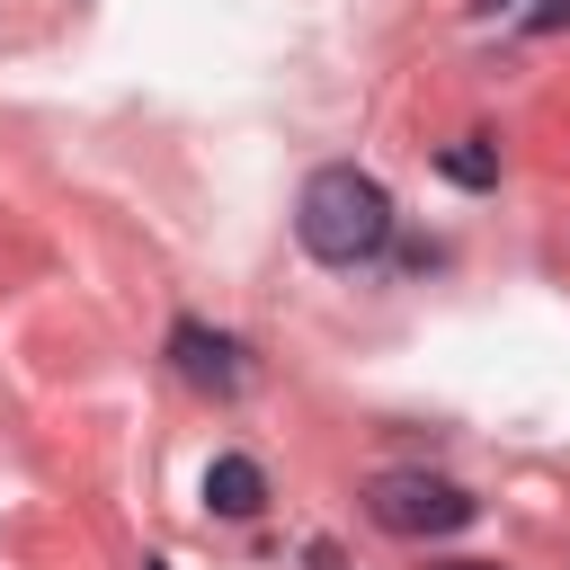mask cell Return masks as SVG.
Listing matches in <instances>:
<instances>
[{
    "label": "cell",
    "mask_w": 570,
    "mask_h": 570,
    "mask_svg": "<svg viewBox=\"0 0 570 570\" xmlns=\"http://www.w3.org/2000/svg\"><path fill=\"white\" fill-rule=\"evenodd\" d=\"M294 232H303V249H312L321 267H365V258H383V240H392V196H383V178H365L356 160H330V169L303 178Z\"/></svg>",
    "instance_id": "6da1fadb"
},
{
    "label": "cell",
    "mask_w": 570,
    "mask_h": 570,
    "mask_svg": "<svg viewBox=\"0 0 570 570\" xmlns=\"http://www.w3.org/2000/svg\"><path fill=\"white\" fill-rule=\"evenodd\" d=\"M365 517H374L383 534L436 543V534H463V525L481 517V499L454 490V481H436V472H374V481H365Z\"/></svg>",
    "instance_id": "7a4b0ae2"
},
{
    "label": "cell",
    "mask_w": 570,
    "mask_h": 570,
    "mask_svg": "<svg viewBox=\"0 0 570 570\" xmlns=\"http://www.w3.org/2000/svg\"><path fill=\"white\" fill-rule=\"evenodd\" d=\"M169 356H178V374H187L196 392H223V401H232V392L249 383V356H240V338H232V330L178 321V330H169Z\"/></svg>",
    "instance_id": "3957f363"
},
{
    "label": "cell",
    "mask_w": 570,
    "mask_h": 570,
    "mask_svg": "<svg viewBox=\"0 0 570 570\" xmlns=\"http://www.w3.org/2000/svg\"><path fill=\"white\" fill-rule=\"evenodd\" d=\"M205 508H214V517H258V508H267V472H258L249 454H214V472H205Z\"/></svg>",
    "instance_id": "277c9868"
},
{
    "label": "cell",
    "mask_w": 570,
    "mask_h": 570,
    "mask_svg": "<svg viewBox=\"0 0 570 570\" xmlns=\"http://www.w3.org/2000/svg\"><path fill=\"white\" fill-rule=\"evenodd\" d=\"M436 169H445L454 187H499V142H490V134H463V142L436 151Z\"/></svg>",
    "instance_id": "5b68a950"
},
{
    "label": "cell",
    "mask_w": 570,
    "mask_h": 570,
    "mask_svg": "<svg viewBox=\"0 0 570 570\" xmlns=\"http://www.w3.org/2000/svg\"><path fill=\"white\" fill-rule=\"evenodd\" d=\"M525 27H534V36H552V27H570V0H543V9L525 18Z\"/></svg>",
    "instance_id": "8992f818"
},
{
    "label": "cell",
    "mask_w": 570,
    "mask_h": 570,
    "mask_svg": "<svg viewBox=\"0 0 570 570\" xmlns=\"http://www.w3.org/2000/svg\"><path fill=\"white\" fill-rule=\"evenodd\" d=\"M436 570H499V561H436Z\"/></svg>",
    "instance_id": "52a82bcc"
},
{
    "label": "cell",
    "mask_w": 570,
    "mask_h": 570,
    "mask_svg": "<svg viewBox=\"0 0 570 570\" xmlns=\"http://www.w3.org/2000/svg\"><path fill=\"white\" fill-rule=\"evenodd\" d=\"M481 9H499V0H481Z\"/></svg>",
    "instance_id": "ba28073f"
}]
</instances>
